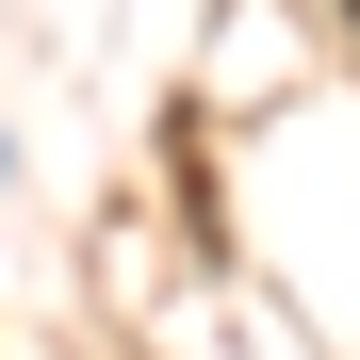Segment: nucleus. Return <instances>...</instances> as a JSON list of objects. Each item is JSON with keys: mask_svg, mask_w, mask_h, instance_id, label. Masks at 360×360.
Here are the masks:
<instances>
[{"mask_svg": "<svg viewBox=\"0 0 360 360\" xmlns=\"http://www.w3.org/2000/svg\"><path fill=\"white\" fill-rule=\"evenodd\" d=\"M344 17H360V0H344Z\"/></svg>", "mask_w": 360, "mask_h": 360, "instance_id": "nucleus-1", "label": "nucleus"}]
</instances>
